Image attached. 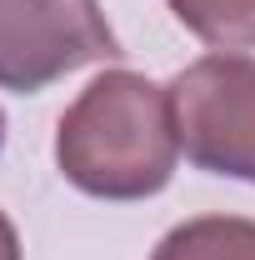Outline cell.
Masks as SVG:
<instances>
[{"mask_svg": "<svg viewBox=\"0 0 255 260\" xmlns=\"http://www.w3.org/2000/svg\"><path fill=\"white\" fill-rule=\"evenodd\" d=\"M180 155L170 90L135 70H105L60 115L55 160L95 200H145L165 190Z\"/></svg>", "mask_w": 255, "mask_h": 260, "instance_id": "6da1fadb", "label": "cell"}, {"mask_svg": "<svg viewBox=\"0 0 255 260\" xmlns=\"http://www.w3.org/2000/svg\"><path fill=\"white\" fill-rule=\"evenodd\" d=\"M180 145L200 170L255 185V60L205 55L170 85Z\"/></svg>", "mask_w": 255, "mask_h": 260, "instance_id": "7a4b0ae2", "label": "cell"}, {"mask_svg": "<svg viewBox=\"0 0 255 260\" xmlns=\"http://www.w3.org/2000/svg\"><path fill=\"white\" fill-rule=\"evenodd\" d=\"M100 0H0V85L45 90L80 65L115 55Z\"/></svg>", "mask_w": 255, "mask_h": 260, "instance_id": "3957f363", "label": "cell"}, {"mask_svg": "<svg viewBox=\"0 0 255 260\" xmlns=\"http://www.w3.org/2000/svg\"><path fill=\"white\" fill-rule=\"evenodd\" d=\"M155 260H255V220L240 215L185 220L155 245Z\"/></svg>", "mask_w": 255, "mask_h": 260, "instance_id": "277c9868", "label": "cell"}, {"mask_svg": "<svg viewBox=\"0 0 255 260\" xmlns=\"http://www.w3.org/2000/svg\"><path fill=\"white\" fill-rule=\"evenodd\" d=\"M170 10L210 50H250L255 45V0H170Z\"/></svg>", "mask_w": 255, "mask_h": 260, "instance_id": "5b68a950", "label": "cell"}, {"mask_svg": "<svg viewBox=\"0 0 255 260\" xmlns=\"http://www.w3.org/2000/svg\"><path fill=\"white\" fill-rule=\"evenodd\" d=\"M0 260H20V235L5 215H0Z\"/></svg>", "mask_w": 255, "mask_h": 260, "instance_id": "8992f818", "label": "cell"}]
</instances>
